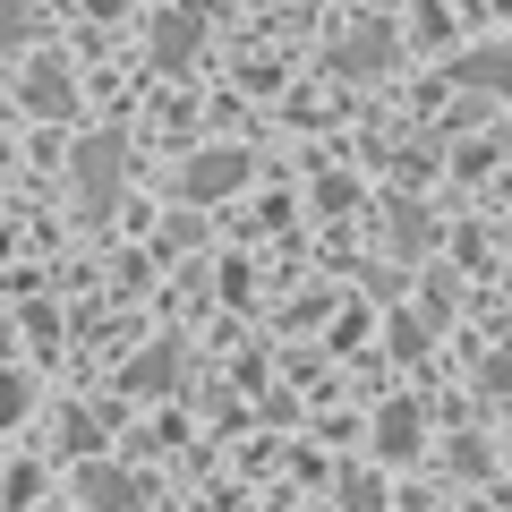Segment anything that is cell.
<instances>
[{
	"label": "cell",
	"instance_id": "1",
	"mask_svg": "<svg viewBox=\"0 0 512 512\" xmlns=\"http://www.w3.org/2000/svg\"><path fill=\"white\" fill-rule=\"evenodd\" d=\"M239 180H248V154H239V146H214V154H197V163L180 171L188 205H214V197H231Z\"/></svg>",
	"mask_w": 512,
	"mask_h": 512
},
{
	"label": "cell",
	"instance_id": "2",
	"mask_svg": "<svg viewBox=\"0 0 512 512\" xmlns=\"http://www.w3.org/2000/svg\"><path fill=\"white\" fill-rule=\"evenodd\" d=\"M18 94H26V111H43V120H69V111H77V77L60 69V60H35Z\"/></svg>",
	"mask_w": 512,
	"mask_h": 512
},
{
	"label": "cell",
	"instance_id": "3",
	"mask_svg": "<svg viewBox=\"0 0 512 512\" xmlns=\"http://www.w3.org/2000/svg\"><path fill=\"white\" fill-rule=\"evenodd\" d=\"M77 188H86L94 214L111 205V188H120V146H111V137H86V154H77Z\"/></svg>",
	"mask_w": 512,
	"mask_h": 512
},
{
	"label": "cell",
	"instance_id": "4",
	"mask_svg": "<svg viewBox=\"0 0 512 512\" xmlns=\"http://www.w3.org/2000/svg\"><path fill=\"white\" fill-rule=\"evenodd\" d=\"M86 504L94 512H146V487L128 470H86Z\"/></svg>",
	"mask_w": 512,
	"mask_h": 512
},
{
	"label": "cell",
	"instance_id": "5",
	"mask_svg": "<svg viewBox=\"0 0 512 512\" xmlns=\"http://www.w3.org/2000/svg\"><path fill=\"white\" fill-rule=\"evenodd\" d=\"M453 77H461V86H478V94H512V52H461Z\"/></svg>",
	"mask_w": 512,
	"mask_h": 512
},
{
	"label": "cell",
	"instance_id": "6",
	"mask_svg": "<svg viewBox=\"0 0 512 512\" xmlns=\"http://www.w3.org/2000/svg\"><path fill=\"white\" fill-rule=\"evenodd\" d=\"M197 35H205V18H197V9H171V18H163V35H154V52H163V69H180V60L197 52Z\"/></svg>",
	"mask_w": 512,
	"mask_h": 512
},
{
	"label": "cell",
	"instance_id": "7",
	"mask_svg": "<svg viewBox=\"0 0 512 512\" xmlns=\"http://www.w3.org/2000/svg\"><path fill=\"white\" fill-rule=\"evenodd\" d=\"M384 52H393V35H384V26H367V35H350V43H342V52H333V60H342L350 77H367V69H376V60H384Z\"/></svg>",
	"mask_w": 512,
	"mask_h": 512
},
{
	"label": "cell",
	"instance_id": "8",
	"mask_svg": "<svg viewBox=\"0 0 512 512\" xmlns=\"http://www.w3.org/2000/svg\"><path fill=\"white\" fill-rule=\"evenodd\" d=\"M171 367H180V350H154V359H137V367H128V393H154V384H171Z\"/></svg>",
	"mask_w": 512,
	"mask_h": 512
},
{
	"label": "cell",
	"instance_id": "9",
	"mask_svg": "<svg viewBox=\"0 0 512 512\" xmlns=\"http://www.w3.org/2000/svg\"><path fill=\"white\" fill-rule=\"evenodd\" d=\"M26 26H35V18H26L18 0H0V60H18V52H26Z\"/></svg>",
	"mask_w": 512,
	"mask_h": 512
},
{
	"label": "cell",
	"instance_id": "10",
	"mask_svg": "<svg viewBox=\"0 0 512 512\" xmlns=\"http://www.w3.org/2000/svg\"><path fill=\"white\" fill-rule=\"evenodd\" d=\"M393 239H402V248H427V214L419 205H393Z\"/></svg>",
	"mask_w": 512,
	"mask_h": 512
},
{
	"label": "cell",
	"instance_id": "11",
	"mask_svg": "<svg viewBox=\"0 0 512 512\" xmlns=\"http://www.w3.org/2000/svg\"><path fill=\"white\" fill-rule=\"evenodd\" d=\"M410 419H419V410H393V419H384V453H410V444H419V427H410Z\"/></svg>",
	"mask_w": 512,
	"mask_h": 512
},
{
	"label": "cell",
	"instance_id": "12",
	"mask_svg": "<svg viewBox=\"0 0 512 512\" xmlns=\"http://www.w3.org/2000/svg\"><path fill=\"white\" fill-rule=\"evenodd\" d=\"M18 410H26V376H0V427H18Z\"/></svg>",
	"mask_w": 512,
	"mask_h": 512
}]
</instances>
